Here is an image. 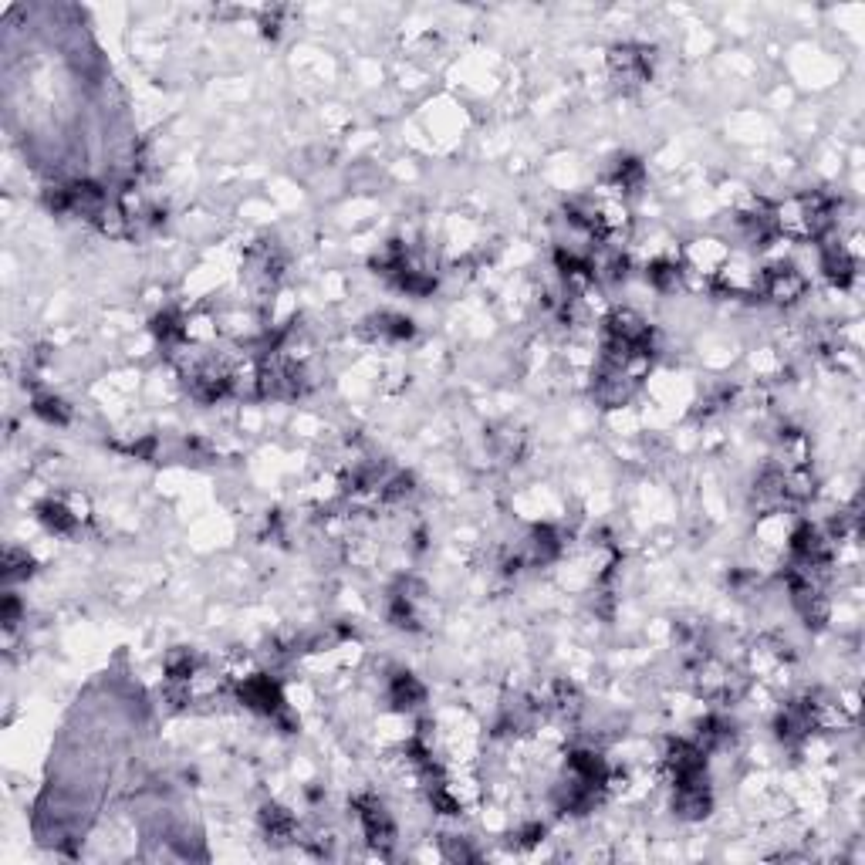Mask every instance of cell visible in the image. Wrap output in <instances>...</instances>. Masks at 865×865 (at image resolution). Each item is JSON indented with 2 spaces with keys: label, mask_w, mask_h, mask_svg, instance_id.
<instances>
[{
  "label": "cell",
  "mask_w": 865,
  "mask_h": 865,
  "mask_svg": "<svg viewBox=\"0 0 865 865\" xmlns=\"http://www.w3.org/2000/svg\"><path fill=\"white\" fill-rule=\"evenodd\" d=\"M261 828H264L267 842H274V845H288V842H298V838H301L298 818H294L291 811L281 808V805H264L261 808Z\"/></svg>",
  "instance_id": "52a82bcc"
},
{
  "label": "cell",
  "mask_w": 865,
  "mask_h": 865,
  "mask_svg": "<svg viewBox=\"0 0 865 865\" xmlns=\"http://www.w3.org/2000/svg\"><path fill=\"white\" fill-rule=\"evenodd\" d=\"M805 291H808V281L795 264L778 261V264L764 267V271L757 274V294L774 301V305H781V308L798 305V301L805 298Z\"/></svg>",
  "instance_id": "6da1fadb"
},
{
  "label": "cell",
  "mask_w": 865,
  "mask_h": 865,
  "mask_svg": "<svg viewBox=\"0 0 865 865\" xmlns=\"http://www.w3.org/2000/svg\"><path fill=\"white\" fill-rule=\"evenodd\" d=\"M38 521L51 534H58V538H71V534L78 531V524L85 521V514H78L68 501H55V497H51V501H44L38 507Z\"/></svg>",
  "instance_id": "ba28073f"
},
{
  "label": "cell",
  "mask_w": 865,
  "mask_h": 865,
  "mask_svg": "<svg viewBox=\"0 0 865 865\" xmlns=\"http://www.w3.org/2000/svg\"><path fill=\"white\" fill-rule=\"evenodd\" d=\"M389 703L396 710H419L426 703V686L413 673H396L389 680Z\"/></svg>",
  "instance_id": "30bf717a"
},
{
  "label": "cell",
  "mask_w": 865,
  "mask_h": 865,
  "mask_svg": "<svg viewBox=\"0 0 865 865\" xmlns=\"http://www.w3.org/2000/svg\"><path fill=\"white\" fill-rule=\"evenodd\" d=\"M673 811L683 818V822H703V818L713 811V791L707 774L690 781L673 784Z\"/></svg>",
  "instance_id": "5b68a950"
},
{
  "label": "cell",
  "mask_w": 865,
  "mask_h": 865,
  "mask_svg": "<svg viewBox=\"0 0 865 865\" xmlns=\"http://www.w3.org/2000/svg\"><path fill=\"white\" fill-rule=\"evenodd\" d=\"M352 808L362 825V835L369 838L372 849L379 855H389L392 845H396V825H392V815L386 811V805H382L376 795H359L352 801Z\"/></svg>",
  "instance_id": "3957f363"
},
{
  "label": "cell",
  "mask_w": 865,
  "mask_h": 865,
  "mask_svg": "<svg viewBox=\"0 0 865 865\" xmlns=\"http://www.w3.org/2000/svg\"><path fill=\"white\" fill-rule=\"evenodd\" d=\"M34 413H38L44 423H51V426L71 423V406L61 396H34Z\"/></svg>",
  "instance_id": "7c38bea8"
},
{
  "label": "cell",
  "mask_w": 865,
  "mask_h": 865,
  "mask_svg": "<svg viewBox=\"0 0 865 865\" xmlns=\"http://www.w3.org/2000/svg\"><path fill=\"white\" fill-rule=\"evenodd\" d=\"M646 278H649V284H653L656 291H663V294H670V291H676L683 284V278H686V271H683V264L680 261H670V257H659V261H653L646 267Z\"/></svg>",
  "instance_id": "8fae6325"
},
{
  "label": "cell",
  "mask_w": 865,
  "mask_h": 865,
  "mask_svg": "<svg viewBox=\"0 0 865 865\" xmlns=\"http://www.w3.org/2000/svg\"><path fill=\"white\" fill-rule=\"evenodd\" d=\"M237 700L244 703V707H251L257 713H264V717H278V713L288 707L284 703V693H281V683L274 680L271 673H247L237 680Z\"/></svg>",
  "instance_id": "277c9868"
},
{
  "label": "cell",
  "mask_w": 865,
  "mask_h": 865,
  "mask_svg": "<svg viewBox=\"0 0 865 865\" xmlns=\"http://www.w3.org/2000/svg\"><path fill=\"white\" fill-rule=\"evenodd\" d=\"M443 852H447V859H453V862H477L480 859V852L477 849H470L467 845V838H443Z\"/></svg>",
  "instance_id": "5bb4252c"
},
{
  "label": "cell",
  "mask_w": 865,
  "mask_h": 865,
  "mask_svg": "<svg viewBox=\"0 0 865 865\" xmlns=\"http://www.w3.org/2000/svg\"><path fill=\"white\" fill-rule=\"evenodd\" d=\"M565 555V534L551 524H541V528L531 531V541H528V561L531 565H551Z\"/></svg>",
  "instance_id": "9c48e42d"
},
{
  "label": "cell",
  "mask_w": 865,
  "mask_h": 865,
  "mask_svg": "<svg viewBox=\"0 0 865 865\" xmlns=\"http://www.w3.org/2000/svg\"><path fill=\"white\" fill-rule=\"evenodd\" d=\"M609 71L622 92H636L653 75V51L639 48V44H619L609 51Z\"/></svg>",
  "instance_id": "7a4b0ae2"
},
{
  "label": "cell",
  "mask_w": 865,
  "mask_h": 865,
  "mask_svg": "<svg viewBox=\"0 0 865 865\" xmlns=\"http://www.w3.org/2000/svg\"><path fill=\"white\" fill-rule=\"evenodd\" d=\"M21 615H24L21 599H17V595H4V609H0V622H4V629H7V632H14V629H17V622H21Z\"/></svg>",
  "instance_id": "9a60e30c"
},
{
  "label": "cell",
  "mask_w": 865,
  "mask_h": 865,
  "mask_svg": "<svg viewBox=\"0 0 865 865\" xmlns=\"http://www.w3.org/2000/svg\"><path fill=\"white\" fill-rule=\"evenodd\" d=\"M31 572H34V561H31L28 551L7 548V555H4V578L7 582H21V578H28Z\"/></svg>",
  "instance_id": "4fadbf2b"
},
{
  "label": "cell",
  "mask_w": 865,
  "mask_h": 865,
  "mask_svg": "<svg viewBox=\"0 0 865 865\" xmlns=\"http://www.w3.org/2000/svg\"><path fill=\"white\" fill-rule=\"evenodd\" d=\"M362 335L369 342H389V345H399V342H409L416 335L413 321L403 318V315H392V311H382V315H372L362 321Z\"/></svg>",
  "instance_id": "8992f818"
}]
</instances>
